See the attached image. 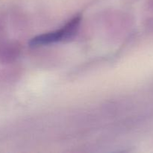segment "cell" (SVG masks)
Listing matches in <instances>:
<instances>
[{
    "mask_svg": "<svg viewBox=\"0 0 153 153\" xmlns=\"http://www.w3.org/2000/svg\"><path fill=\"white\" fill-rule=\"evenodd\" d=\"M80 21V16H76L61 29L43 34L33 38L30 41V45L32 46H42L61 41L63 39L70 38L74 35L76 31H77Z\"/></svg>",
    "mask_w": 153,
    "mask_h": 153,
    "instance_id": "1",
    "label": "cell"
}]
</instances>
